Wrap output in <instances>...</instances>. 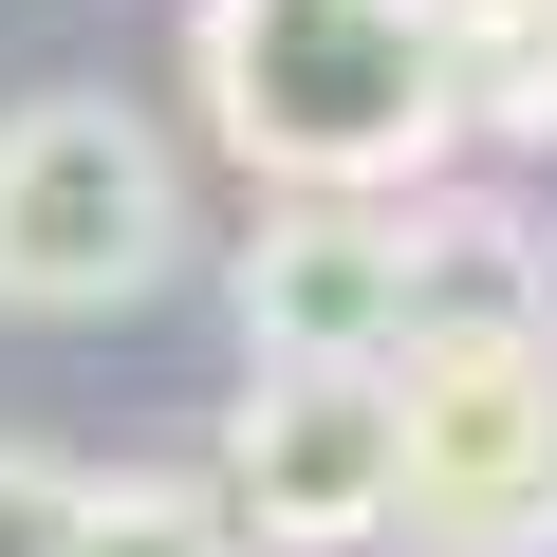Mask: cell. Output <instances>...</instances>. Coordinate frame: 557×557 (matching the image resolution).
Masks as SVG:
<instances>
[{"instance_id": "1", "label": "cell", "mask_w": 557, "mask_h": 557, "mask_svg": "<svg viewBox=\"0 0 557 557\" xmlns=\"http://www.w3.org/2000/svg\"><path fill=\"white\" fill-rule=\"evenodd\" d=\"M186 94L278 205H409L483 131L465 38L428 0H205L186 20Z\"/></svg>"}, {"instance_id": "2", "label": "cell", "mask_w": 557, "mask_h": 557, "mask_svg": "<svg viewBox=\"0 0 557 557\" xmlns=\"http://www.w3.org/2000/svg\"><path fill=\"white\" fill-rule=\"evenodd\" d=\"M168 260H186V168L131 94L0 112V317H131Z\"/></svg>"}, {"instance_id": "5", "label": "cell", "mask_w": 557, "mask_h": 557, "mask_svg": "<svg viewBox=\"0 0 557 557\" xmlns=\"http://www.w3.org/2000/svg\"><path fill=\"white\" fill-rule=\"evenodd\" d=\"M223 502L260 557H354L409 520V391L391 372H242L223 409Z\"/></svg>"}, {"instance_id": "4", "label": "cell", "mask_w": 557, "mask_h": 557, "mask_svg": "<svg viewBox=\"0 0 557 557\" xmlns=\"http://www.w3.org/2000/svg\"><path fill=\"white\" fill-rule=\"evenodd\" d=\"M446 298V205H260L242 242V354L260 372H391Z\"/></svg>"}, {"instance_id": "7", "label": "cell", "mask_w": 557, "mask_h": 557, "mask_svg": "<svg viewBox=\"0 0 557 557\" xmlns=\"http://www.w3.org/2000/svg\"><path fill=\"white\" fill-rule=\"evenodd\" d=\"M75 520H94V465L0 446V557H75Z\"/></svg>"}, {"instance_id": "8", "label": "cell", "mask_w": 557, "mask_h": 557, "mask_svg": "<svg viewBox=\"0 0 557 557\" xmlns=\"http://www.w3.org/2000/svg\"><path fill=\"white\" fill-rule=\"evenodd\" d=\"M428 20H446L465 57H520V38H557V0H428Z\"/></svg>"}, {"instance_id": "6", "label": "cell", "mask_w": 557, "mask_h": 557, "mask_svg": "<svg viewBox=\"0 0 557 557\" xmlns=\"http://www.w3.org/2000/svg\"><path fill=\"white\" fill-rule=\"evenodd\" d=\"M75 557H260V520H242L223 483H168V465H112V483H94V520H75Z\"/></svg>"}, {"instance_id": "3", "label": "cell", "mask_w": 557, "mask_h": 557, "mask_svg": "<svg viewBox=\"0 0 557 557\" xmlns=\"http://www.w3.org/2000/svg\"><path fill=\"white\" fill-rule=\"evenodd\" d=\"M391 391H409V539L428 557L557 539V335L539 317H428L391 354Z\"/></svg>"}]
</instances>
